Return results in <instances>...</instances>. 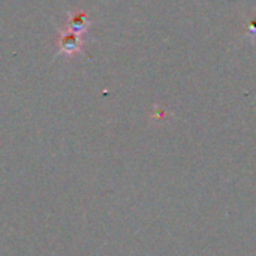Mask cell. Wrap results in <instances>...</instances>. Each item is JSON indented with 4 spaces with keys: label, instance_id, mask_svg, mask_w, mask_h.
<instances>
[{
    "label": "cell",
    "instance_id": "7a4b0ae2",
    "mask_svg": "<svg viewBox=\"0 0 256 256\" xmlns=\"http://www.w3.org/2000/svg\"><path fill=\"white\" fill-rule=\"evenodd\" d=\"M66 24H68L66 28L76 32V33H81V34H86V32L88 30L90 21H88V16L84 10H74V12H68V22Z\"/></svg>",
    "mask_w": 256,
    "mask_h": 256
},
{
    "label": "cell",
    "instance_id": "6da1fadb",
    "mask_svg": "<svg viewBox=\"0 0 256 256\" xmlns=\"http://www.w3.org/2000/svg\"><path fill=\"white\" fill-rule=\"evenodd\" d=\"M57 45V56H75L82 51L84 45V34L72 32L69 28H60L56 38Z\"/></svg>",
    "mask_w": 256,
    "mask_h": 256
}]
</instances>
